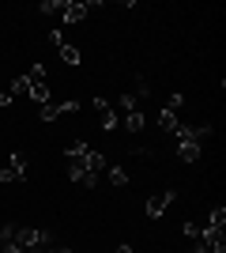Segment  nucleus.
<instances>
[{
	"label": "nucleus",
	"instance_id": "8",
	"mask_svg": "<svg viewBox=\"0 0 226 253\" xmlns=\"http://www.w3.org/2000/svg\"><path fill=\"white\" fill-rule=\"evenodd\" d=\"M170 204H173V193H155L147 201V215L151 219H162V215L170 211Z\"/></svg>",
	"mask_w": 226,
	"mask_h": 253
},
{
	"label": "nucleus",
	"instance_id": "3",
	"mask_svg": "<svg viewBox=\"0 0 226 253\" xmlns=\"http://www.w3.org/2000/svg\"><path fill=\"white\" fill-rule=\"evenodd\" d=\"M113 114H117V125H125L129 132H143V125H147L140 98H132V95H121L117 106H113Z\"/></svg>",
	"mask_w": 226,
	"mask_h": 253
},
{
	"label": "nucleus",
	"instance_id": "16",
	"mask_svg": "<svg viewBox=\"0 0 226 253\" xmlns=\"http://www.w3.org/2000/svg\"><path fill=\"white\" fill-rule=\"evenodd\" d=\"M11 231H15V227H8V223H4V227H0V250H4V246L11 242Z\"/></svg>",
	"mask_w": 226,
	"mask_h": 253
},
{
	"label": "nucleus",
	"instance_id": "9",
	"mask_svg": "<svg viewBox=\"0 0 226 253\" xmlns=\"http://www.w3.org/2000/svg\"><path fill=\"white\" fill-rule=\"evenodd\" d=\"M87 11H95V4H79V0H68L65 11H61V19H65V23H79V19H87Z\"/></svg>",
	"mask_w": 226,
	"mask_h": 253
},
{
	"label": "nucleus",
	"instance_id": "19",
	"mask_svg": "<svg viewBox=\"0 0 226 253\" xmlns=\"http://www.w3.org/2000/svg\"><path fill=\"white\" fill-rule=\"evenodd\" d=\"M113 253H132V250H129V246H117V250H113Z\"/></svg>",
	"mask_w": 226,
	"mask_h": 253
},
{
	"label": "nucleus",
	"instance_id": "15",
	"mask_svg": "<svg viewBox=\"0 0 226 253\" xmlns=\"http://www.w3.org/2000/svg\"><path fill=\"white\" fill-rule=\"evenodd\" d=\"M226 223V208L219 204V208H211V215H207V227H223Z\"/></svg>",
	"mask_w": 226,
	"mask_h": 253
},
{
	"label": "nucleus",
	"instance_id": "7",
	"mask_svg": "<svg viewBox=\"0 0 226 253\" xmlns=\"http://www.w3.org/2000/svg\"><path fill=\"white\" fill-rule=\"evenodd\" d=\"M23 178H27V159L11 155L8 167H0V181H23Z\"/></svg>",
	"mask_w": 226,
	"mask_h": 253
},
{
	"label": "nucleus",
	"instance_id": "6",
	"mask_svg": "<svg viewBox=\"0 0 226 253\" xmlns=\"http://www.w3.org/2000/svg\"><path fill=\"white\" fill-rule=\"evenodd\" d=\"M49 38H53L57 53H61V61H65V64H72V68H75V64H79V49H75V45L68 42V38H65V34H61V31H53V34H49Z\"/></svg>",
	"mask_w": 226,
	"mask_h": 253
},
{
	"label": "nucleus",
	"instance_id": "2",
	"mask_svg": "<svg viewBox=\"0 0 226 253\" xmlns=\"http://www.w3.org/2000/svg\"><path fill=\"white\" fill-rule=\"evenodd\" d=\"M173 136H177V155H181L185 163H196V159H200V144L211 136V125H196V128L181 125Z\"/></svg>",
	"mask_w": 226,
	"mask_h": 253
},
{
	"label": "nucleus",
	"instance_id": "17",
	"mask_svg": "<svg viewBox=\"0 0 226 253\" xmlns=\"http://www.w3.org/2000/svg\"><path fill=\"white\" fill-rule=\"evenodd\" d=\"M185 106V95H170V102H166V110H181Z\"/></svg>",
	"mask_w": 226,
	"mask_h": 253
},
{
	"label": "nucleus",
	"instance_id": "10",
	"mask_svg": "<svg viewBox=\"0 0 226 253\" xmlns=\"http://www.w3.org/2000/svg\"><path fill=\"white\" fill-rule=\"evenodd\" d=\"M95 110H98V121H102V128H106V132H113V128H117V114H113V102L98 98Z\"/></svg>",
	"mask_w": 226,
	"mask_h": 253
},
{
	"label": "nucleus",
	"instance_id": "1",
	"mask_svg": "<svg viewBox=\"0 0 226 253\" xmlns=\"http://www.w3.org/2000/svg\"><path fill=\"white\" fill-rule=\"evenodd\" d=\"M65 155H68V178H72L75 185H83V189H95L98 174L106 170L102 151H95L87 140H72V144L65 148Z\"/></svg>",
	"mask_w": 226,
	"mask_h": 253
},
{
	"label": "nucleus",
	"instance_id": "4",
	"mask_svg": "<svg viewBox=\"0 0 226 253\" xmlns=\"http://www.w3.org/2000/svg\"><path fill=\"white\" fill-rule=\"evenodd\" d=\"M23 76H27V95H31L38 106L53 102V98H49V80H45V64H34L31 72H23Z\"/></svg>",
	"mask_w": 226,
	"mask_h": 253
},
{
	"label": "nucleus",
	"instance_id": "5",
	"mask_svg": "<svg viewBox=\"0 0 226 253\" xmlns=\"http://www.w3.org/2000/svg\"><path fill=\"white\" fill-rule=\"evenodd\" d=\"M75 110H79V102H45V106H38V117L42 121H57V117L75 114Z\"/></svg>",
	"mask_w": 226,
	"mask_h": 253
},
{
	"label": "nucleus",
	"instance_id": "13",
	"mask_svg": "<svg viewBox=\"0 0 226 253\" xmlns=\"http://www.w3.org/2000/svg\"><path fill=\"white\" fill-rule=\"evenodd\" d=\"M8 98H27V76L11 80V87H8Z\"/></svg>",
	"mask_w": 226,
	"mask_h": 253
},
{
	"label": "nucleus",
	"instance_id": "18",
	"mask_svg": "<svg viewBox=\"0 0 226 253\" xmlns=\"http://www.w3.org/2000/svg\"><path fill=\"white\" fill-rule=\"evenodd\" d=\"M8 102H11V98H8V95H0V110H4V106H8Z\"/></svg>",
	"mask_w": 226,
	"mask_h": 253
},
{
	"label": "nucleus",
	"instance_id": "11",
	"mask_svg": "<svg viewBox=\"0 0 226 253\" xmlns=\"http://www.w3.org/2000/svg\"><path fill=\"white\" fill-rule=\"evenodd\" d=\"M159 128H166V132H177V128H181V121H177V110H159Z\"/></svg>",
	"mask_w": 226,
	"mask_h": 253
},
{
	"label": "nucleus",
	"instance_id": "14",
	"mask_svg": "<svg viewBox=\"0 0 226 253\" xmlns=\"http://www.w3.org/2000/svg\"><path fill=\"white\" fill-rule=\"evenodd\" d=\"M109 185H117V189H121V185H129V170L113 167V170H109Z\"/></svg>",
	"mask_w": 226,
	"mask_h": 253
},
{
	"label": "nucleus",
	"instance_id": "12",
	"mask_svg": "<svg viewBox=\"0 0 226 253\" xmlns=\"http://www.w3.org/2000/svg\"><path fill=\"white\" fill-rule=\"evenodd\" d=\"M68 0H42L38 4V15H57V11H65Z\"/></svg>",
	"mask_w": 226,
	"mask_h": 253
},
{
	"label": "nucleus",
	"instance_id": "20",
	"mask_svg": "<svg viewBox=\"0 0 226 253\" xmlns=\"http://www.w3.org/2000/svg\"><path fill=\"white\" fill-rule=\"evenodd\" d=\"M189 253H204V250H200V246H193V250H189Z\"/></svg>",
	"mask_w": 226,
	"mask_h": 253
}]
</instances>
